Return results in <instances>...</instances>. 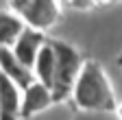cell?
I'll return each mask as SVG.
<instances>
[{
  "instance_id": "52a82bcc",
  "label": "cell",
  "mask_w": 122,
  "mask_h": 120,
  "mask_svg": "<svg viewBox=\"0 0 122 120\" xmlns=\"http://www.w3.org/2000/svg\"><path fill=\"white\" fill-rule=\"evenodd\" d=\"M22 89L0 74V120H20Z\"/></svg>"
},
{
  "instance_id": "5bb4252c",
  "label": "cell",
  "mask_w": 122,
  "mask_h": 120,
  "mask_svg": "<svg viewBox=\"0 0 122 120\" xmlns=\"http://www.w3.org/2000/svg\"><path fill=\"white\" fill-rule=\"evenodd\" d=\"M116 63H118V66H120V68H122V52H120V55H118V57H116Z\"/></svg>"
},
{
  "instance_id": "8992f818",
  "label": "cell",
  "mask_w": 122,
  "mask_h": 120,
  "mask_svg": "<svg viewBox=\"0 0 122 120\" xmlns=\"http://www.w3.org/2000/svg\"><path fill=\"white\" fill-rule=\"evenodd\" d=\"M0 74H2V77H7L11 83H15L20 89L28 87L30 83L35 81L33 70L24 68L18 59L13 57L11 48H0Z\"/></svg>"
},
{
  "instance_id": "9c48e42d",
  "label": "cell",
  "mask_w": 122,
  "mask_h": 120,
  "mask_svg": "<svg viewBox=\"0 0 122 120\" xmlns=\"http://www.w3.org/2000/svg\"><path fill=\"white\" fill-rule=\"evenodd\" d=\"M24 22L11 11H0V48H11L13 42L22 33Z\"/></svg>"
},
{
  "instance_id": "5b68a950",
  "label": "cell",
  "mask_w": 122,
  "mask_h": 120,
  "mask_svg": "<svg viewBox=\"0 0 122 120\" xmlns=\"http://www.w3.org/2000/svg\"><path fill=\"white\" fill-rule=\"evenodd\" d=\"M55 100H52V94L50 89L41 85L39 81H33L28 87L22 89V103H20V118L28 120L41 111H46L48 107H52Z\"/></svg>"
},
{
  "instance_id": "2e32d148",
  "label": "cell",
  "mask_w": 122,
  "mask_h": 120,
  "mask_svg": "<svg viewBox=\"0 0 122 120\" xmlns=\"http://www.w3.org/2000/svg\"><path fill=\"white\" fill-rule=\"evenodd\" d=\"M120 2H122V0H120Z\"/></svg>"
},
{
  "instance_id": "7a4b0ae2",
  "label": "cell",
  "mask_w": 122,
  "mask_h": 120,
  "mask_svg": "<svg viewBox=\"0 0 122 120\" xmlns=\"http://www.w3.org/2000/svg\"><path fill=\"white\" fill-rule=\"evenodd\" d=\"M48 44L55 52V77H52L50 94H52L55 103H63L70 98V92L74 87V81L79 77L85 59H83L81 50L66 39L48 37Z\"/></svg>"
},
{
  "instance_id": "ba28073f",
  "label": "cell",
  "mask_w": 122,
  "mask_h": 120,
  "mask_svg": "<svg viewBox=\"0 0 122 120\" xmlns=\"http://www.w3.org/2000/svg\"><path fill=\"white\" fill-rule=\"evenodd\" d=\"M33 77L35 81H39L41 85L46 87H52V77H55V52L50 48L48 39H46V44L41 46L37 59H35V66H33Z\"/></svg>"
},
{
  "instance_id": "7c38bea8",
  "label": "cell",
  "mask_w": 122,
  "mask_h": 120,
  "mask_svg": "<svg viewBox=\"0 0 122 120\" xmlns=\"http://www.w3.org/2000/svg\"><path fill=\"white\" fill-rule=\"evenodd\" d=\"M66 5L79 9V11H87V9H94V7L98 5V0H68Z\"/></svg>"
},
{
  "instance_id": "8fae6325",
  "label": "cell",
  "mask_w": 122,
  "mask_h": 120,
  "mask_svg": "<svg viewBox=\"0 0 122 120\" xmlns=\"http://www.w3.org/2000/svg\"><path fill=\"white\" fill-rule=\"evenodd\" d=\"M28 5H30V0H9V9H11L13 16H18V18L24 16V11L28 9Z\"/></svg>"
},
{
  "instance_id": "277c9868",
  "label": "cell",
  "mask_w": 122,
  "mask_h": 120,
  "mask_svg": "<svg viewBox=\"0 0 122 120\" xmlns=\"http://www.w3.org/2000/svg\"><path fill=\"white\" fill-rule=\"evenodd\" d=\"M46 33L41 31H35V28H30V26H24L22 28V33L18 35V39L13 42V46H11V52L13 57L18 59V61L28 68V70H33L35 66V59L41 50V46L46 44Z\"/></svg>"
},
{
  "instance_id": "6da1fadb",
  "label": "cell",
  "mask_w": 122,
  "mask_h": 120,
  "mask_svg": "<svg viewBox=\"0 0 122 120\" xmlns=\"http://www.w3.org/2000/svg\"><path fill=\"white\" fill-rule=\"evenodd\" d=\"M72 105L76 111H107L116 114L118 98L113 92V85L107 77L105 68L96 59H85L79 77L74 81V87L70 92Z\"/></svg>"
},
{
  "instance_id": "9a60e30c",
  "label": "cell",
  "mask_w": 122,
  "mask_h": 120,
  "mask_svg": "<svg viewBox=\"0 0 122 120\" xmlns=\"http://www.w3.org/2000/svg\"><path fill=\"white\" fill-rule=\"evenodd\" d=\"M59 2H68V0H59Z\"/></svg>"
},
{
  "instance_id": "4fadbf2b",
  "label": "cell",
  "mask_w": 122,
  "mask_h": 120,
  "mask_svg": "<svg viewBox=\"0 0 122 120\" xmlns=\"http://www.w3.org/2000/svg\"><path fill=\"white\" fill-rule=\"evenodd\" d=\"M116 116H118V120H122V103H118V109H116Z\"/></svg>"
},
{
  "instance_id": "3957f363",
  "label": "cell",
  "mask_w": 122,
  "mask_h": 120,
  "mask_svg": "<svg viewBox=\"0 0 122 120\" xmlns=\"http://www.w3.org/2000/svg\"><path fill=\"white\" fill-rule=\"evenodd\" d=\"M59 18H61L59 0H30L28 9L24 11V16L20 20L24 22V26L46 33L59 22Z\"/></svg>"
},
{
  "instance_id": "30bf717a",
  "label": "cell",
  "mask_w": 122,
  "mask_h": 120,
  "mask_svg": "<svg viewBox=\"0 0 122 120\" xmlns=\"http://www.w3.org/2000/svg\"><path fill=\"white\" fill-rule=\"evenodd\" d=\"M72 120H118V116L107 111H74Z\"/></svg>"
}]
</instances>
